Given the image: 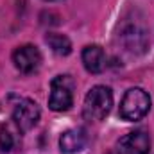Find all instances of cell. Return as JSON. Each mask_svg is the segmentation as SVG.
<instances>
[{"label": "cell", "instance_id": "obj_8", "mask_svg": "<svg viewBox=\"0 0 154 154\" xmlns=\"http://www.w3.org/2000/svg\"><path fill=\"white\" fill-rule=\"evenodd\" d=\"M82 63L90 74H100L106 68V52L100 45H88L82 50Z\"/></svg>", "mask_w": 154, "mask_h": 154}, {"label": "cell", "instance_id": "obj_9", "mask_svg": "<svg viewBox=\"0 0 154 154\" xmlns=\"http://www.w3.org/2000/svg\"><path fill=\"white\" fill-rule=\"evenodd\" d=\"M47 45L52 48V52H56L57 56H68L72 52V43L65 34H57V32H48L47 34Z\"/></svg>", "mask_w": 154, "mask_h": 154}, {"label": "cell", "instance_id": "obj_10", "mask_svg": "<svg viewBox=\"0 0 154 154\" xmlns=\"http://www.w3.org/2000/svg\"><path fill=\"white\" fill-rule=\"evenodd\" d=\"M13 145H14L13 136L9 134V131H7V129H2V131H0V151L9 152V151L13 149Z\"/></svg>", "mask_w": 154, "mask_h": 154}, {"label": "cell", "instance_id": "obj_7", "mask_svg": "<svg viewBox=\"0 0 154 154\" xmlns=\"http://www.w3.org/2000/svg\"><path fill=\"white\" fill-rule=\"evenodd\" d=\"M88 143V134L82 127H74L68 129L61 134L59 138V147L61 152L65 154H74V152H81Z\"/></svg>", "mask_w": 154, "mask_h": 154}, {"label": "cell", "instance_id": "obj_4", "mask_svg": "<svg viewBox=\"0 0 154 154\" xmlns=\"http://www.w3.org/2000/svg\"><path fill=\"white\" fill-rule=\"evenodd\" d=\"M75 82L70 75H56L50 81L48 108L52 111H68L74 104Z\"/></svg>", "mask_w": 154, "mask_h": 154}, {"label": "cell", "instance_id": "obj_2", "mask_svg": "<svg viewBox=\"0 0 154 154\" xmlns=\"http://www.w3.org/2000/svg\"><path fill=\"white\" fill-rule=\"evenodd\" d=\"M9 106H11V116L14 125L18 127L20 133H27L32 129L39 120V108L38 104L27 97H9Z\"/></svg>", "mask_w": 154, "mask_h": 154}, {"label": "cell", "instance_id": "obj_3", "mask_svg": "<svg viewBox=\"0 0 154 154\" xmlns=\"http://www.w3.org/2000/svg\"><path fill=\"white\" fill-rule=\"evenodd\" d=\"M151 109V97L142 88H129L120 102V116L129 122L142 120Z\"/></svg>", "mask_w": 154, "mask_h": 154}, {"label": "cell", "instance_id": "obj_6", "mask_svg": "<svg viewBox=\"0 0 154 154\" xmlns=\"http://www.w3.org/2000/svg\"><path fill=\"white\" fill-rule=\"evenodd\" d=\"M13 63L22 74H34L41 65V52L34 45H22L13 52Z\"/></svg>", "mask_w": 154, "mask_h": 154}, {"label": "cell", "instance_id": "obj_5", "mask_svg": "<svg viewBox=\"0 0 154 154\" xmlns=\"http://www.w3.org/2000/svg\"><path fill=\"white\" fill-rule=\"evenodd\" d=\"M149 149H151L149 134L143 129H136L122 136L108 154H149Z\"/></svg>", "mask_w": 154, "mask_h": 154}, {"label": "cell", "instance_id": "obj_1", "mask_svg": "<svg viewBox=\"0 0 154 154\" xmlns=\"http://www.w3.org/2000/svg\"><path fill=\"white\" fill-rule=\"evenodd\" d=\"M113 106V93L108 86H93L84 99L82 116L90 122H100L109 115Z\"/></svg>", "mask_w": 154, "mask_h": 154}]
</instances>
